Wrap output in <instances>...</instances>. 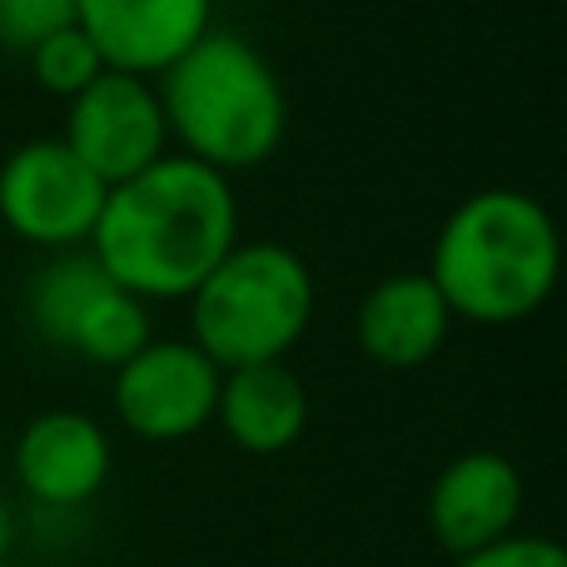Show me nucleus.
I'll use <instances>...</instances> for the list:
<instances>
[{"label":"nucleus","instance_id":"15","mask_svg":"<svg viewBox=\"0 0 567 567\" xmlns=\"http://www.w3.org/2000/svg\"><path fill=\"white\" fill-rule=\"evenodd\" d=\"M75 25V0H0V50L25 60L45 35Z\"/></svg>","mask_w":567,"mask_h":567},{"label":"nucleus","instance_id":"8","mask_svg":"<svg viewBox=\"0 0 567 567\" xmlns=\"http://www.w3.org/2000/svg\"><path fill=\"white\" fill-rule=\"evenodd\" d=\"M60 140L105 185L140 175V169H150L155 159H165L175 150L155 80L110 65L80 95L65 100V135Z\"/></svg>","mask_w":567,"mask_h":567},{"label":"nucleus","instance_id":"12","mask_svg":"<svg viewBox=\"0 0 567 567\" xmlns=\"http://www.w3.org/2000/svg\"><path fill=\"white\" fill-rule=\"evenodd\" d=\"M453 313L443 293L423 269H399L383 275L353 309V343L369 363L389 373H413L443 353L453 333Z\"/></svg>","mask_w":567,"mask_h":567},{"label":"nucleus","instance_id":"1","mask_svg":"<svg viewBox=\"0 0 567 567\" xmlns=\"http://www.w3.org/2000/svg\"><path fill=\"white\" fill-rule=\"evenodd\" d=\"M235 179L169 150L150 169L105 189L90 255L135 299H189L205 275L239 245Z\"/></svg>","mask_w":567,"mask_h":567},{"label":"nucleus","instance_id":"3","mask_svg":"<svg viewBox=\"0 0 567 567\" xmlns=\"http://www.w3.org/2000/svg\"><path fill=\"white\" fill-rule=\"evenodd\" d=\"M169 145L219 175H245L279 155L289 135V95L279 70L239 30L209 25L175 65L155 75Z\"/></svg>","mask_w":567,"mask_h":567},{"label":"nucleus","instance_id":"4","mask_svg":"<svg viewBox=\"0 0 567 567\" xmlns=\"http://www.w3.org/2000/svg\"><path fill=\"white\" fill-rule=\"evenodd\" d=\"M189 339L219 363L289 359L313 323V269L279 239H239L189 293Z\"/></svg>","mask_w":567,"mask_h":567},{"label":"nucleus","instance_id":"17","mask_svg":"<svg viewBox=\"0 0 567 567\" xmlns=\"http://www.w3.org/2000/svg\"><path fill=\"white\" fill-rule=\"evenodd\" d=\"M16 543H20V518H16V508H10V498L0 493V563H10Z\"/></svg>","mask_w":567,"mask_h":567},{"label":"nucleus","instance_id":"18","mask_svg":"<svg viewBox=\"0 0 567 567\" xmlns=\"http://www.w3.org/2000/svg\"><path fill=\"white\" fill-rule=\"evenodd\" d=\"M0 567H20V563H0Z\"/></svg>","mask_w":567,"mask_h":567},{"label":"nucleus","instance_id":"14","mask_svg":"<svg viewBox=\"0 0 567 567\" xmlns=\"http://www.w3.org/2000/svg\"><path fill=\"white\" fill-rule=\"evenodd\" d=\"M25 70L30 80H35L45 95L55 100H70L80 95V90L90 85V80L105 70V60H100V50L90 45V35L80 25H65L55 30V35H45L35 50L25 55Z\"/></svg>","mask_w":567,"mask_h":567},{"label":"nucleus","instance_id":"2","mask_svg":"<svg viewBox=\"0 0 567 567\" xmlns=\"http://www.w3.org/2000/svg\"><path fill=\"white\" fill-rule=\"evenodd\" d=\"M423 275L453 319L508 329L553 299L563 275V239L548 205L528 189L488 185L453 205Z\"/></svg>","mask_w":567,"mask_h":567},{"label":"nucleus","instance_id":"10","mask_svg":"<svg viewBox=\"0 0 567 567\" xmlns=\"http://www.w3.org/2000/svg\"><path fill=\"white\" fill-rule=\"evenodd\" d=\"M523 508H528V483H523L518 463L508 453L468 449L439 468L429 483V533L449 558L478 553L498 543L503 533L523 528Z\"/></svg>","mask_w":567,"mask_h":567},{"label":"nucleus","instance_id":"6","mask_svg":"<svg viewBox=\"0 0 567 567\" xmlns=\"http://www.w3.org/2000/svg\"><path fill=\"white\" fill-rule=\"evenodd\" d=\"M110 379V409L140 443H185L215 423L219 369L195 339H145Z\"/></svg>","mask_w":567,"mask_h":567},{"label":"nucleus","instance_id":"9","mask_svg":"<svg viewBox=\"0 0 567 567\" xmlns=\"http://www.w3.org/2000/svg\"><path fill=\"white\" fill-rule=\"evenodd\" d=\"M115 449L85 409H45L16 433V483L35 508L75 513L105 493Z\"/></svg>","mask_w":567,"mask_h":567},{"label":"nucleus","instance_id":"13","mask_svg":"<svg viewBox=\"0 0 567 567\" xmlns=\"http://www.w3.org/2000/svg\"><path fill=\"white\" fill-rule=\"evenodd\" d=\"M215 429L249 458H279L309 429V389L284 359L225 369Z\"/></svg>","mask_w":567,"mask_h":567},{"label":"nucleus","instance_id":"16","mask_svg":"<svg viewBox=\"0 0 567 567\" xmlns=\"http://www.w3.org/2000/svg\"><path fill=\"white\" fill-rule=\"evenodd\" d=\"M458 567H567V553L558 538H548V533H503L498 543H488V548L478 553H463V558H453Z\"/></svg>","mask_w":567,"mask_h":567},{"label":"nucleus","instance_id":"5","mask_svg":"<svg viewBox=\"0 0 567 567\" xmlns=\"http://www.w3.org/2000/svg\"><path fill=\"white\" fill-rule=\"evenodd\" d=\"M25 313L30 329L50 349L70 353L80 363H100V369H115L145 339H155L150 333V303L110 279L90 249L50 255V265L30 275Z\"/></svg>","mask_w":567,"mask_h":567},{"label":"nucleus","instance_id":"7","mask_svg":"<svg viewBox=\"0 0 567 567\" xmlns=\"http://www.w3.org/2000/svg\"><path fill=\"white\" fill-rule=\"evenodd\" d=\"M105 189L65 140H25L0 159V225L45 255L85 249L105 209Z\"/></svg>","mask_w":567,"mask_h":567},{"label":"nucleus","instance_id":"11","mask_svg":"<svg viewBox=\"0 0 567 567\" xmlns=\"http://www.w3.org/2000/svg\"><path fill=\"white\" fill-rule=\"evenodd\" d=\"M75 25L110 70L155 80L215 25V0H75Z\"/></svg>","mask_w":567,"mask_h":567}]
</instances>
